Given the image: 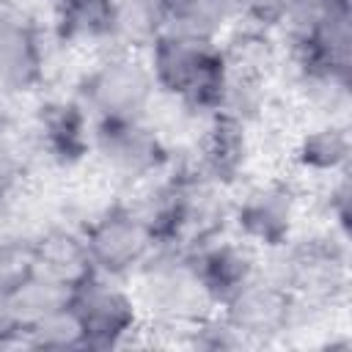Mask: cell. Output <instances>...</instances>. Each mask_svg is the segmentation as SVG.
<instances>
[{"label": "cell", "instance_id": "9c48e42d", "mask_svg": "<svg viewBox=\"0 0 352 352\" xmlns=\"http://www.w3.org/2000/svg\"><path fill=\"white\" fill-rule=\"evenodd\" d=\"M280 270L270 275L286 286L294 297L327 300L344 283V253L333 239H305L297 245H283Z\"/></svg>", "mask_w": 352, "mask_h": 352}, {"label": "cell", "instance_id": "5bb4252c", "mask_svg": "<svg viewBox=\"0 0 352 352\" xmlns=\"http://www.w3.org/2000/svg\"><path fill=\"white\" fill-rule=\"evenodd\" d=\"M110 6V44L121 50L151 47L165 30L162 0H107Z\"/></svg>", "mask_w": 352, "mask_h": 352}, {"label": "cell", "instance_id": "277c9868", "mask_svg": "<svg viewBox=\"0 0 352 352\" xmlns=\"http://www.w3.org/2000/svg\"><path fill=\"white\" fill-rule=\"evenodd\" d=\"M69 308L88 349L118 346L138 324V300L102 272L85 275L69 289Z\"/></svg>", "mask_w": 352, "mask_h": 352}, {"label": "cell", "instance_id": "30bf717a", "mask_svg": "<svg viewBox=\"0 0 352 352\" xmlns=\"http://www.w3.org/2000/svg\"><path fill=\"white\" fill-rule=\"evenodd\" d=\"M297 198L283 182H267L253 187L236 206V226L248 245L278 250L292 242Z\"/></svg>", "mask_w": 352, "mask_h": 352}, {"label": "cell", "instance_id": "3957f363", "mask_svg": "<svg viewBox=\"0 0 352 352\" xmlns=\"http://www.w3.org/2000/svg\"><path fill=\"white\" fill-rule=\"evenodd\" d=\"M151 69L140 60L118 52L104 58L80 88V102L91 113L94 124L102 121H138L146 118V110L154 99Z\"/></svg>", "mask_w": 352, "mask_h": 352}, {"label": "cell", "instance_id": "9a60e30c", "mask_svg": "<svg viewBox=\"0 0 352 352\" xmlns=\"http://www.w3.org/2000/svg\"><path fill=\"white\" fill-rule=\"evenodd\" d=\"M33 258L38 275L66 289H72L74 283H80L85 275L94 272L82 236H72V234H50L41 242H33Z\"/></svg>", "mask_w": 352, "mask_h": 352}, {"label": "cell", "instance_id": "7a4b0ae2", "mask_svg": "<svg viewBox=\"0 0 352 352\" xmlns=\"http://www.w3.org/2000/svg\"><path fill=\"white\" fill-rule=\"evenodd\" d=\"M297 69L349 74L352 8L349 0H294L280 19Z\"/></svg>", "mask_w": 352, "mask_h": 352}, {"label": "cell", "instance_id": "d6986e66", "mask_svg": "<svg viewBox=\"0 0 352 352\" xmlns=\"http://www.w3.org/2000/svg\"><path fill=\"white\" fill-rule=\"evenodd\" d=\"M28 344L30 346H55V349H63V346H85L80 322L74 319L69 302L63 308L47 314L41 322H36L28 330Z\"/></svg>", "mask_w": 352, "mask_h": 352}, {"label": "cell", "instance_id": "2e32d148", "mask_svg": "<svg viewBox=\"0 0 352 352\" xmlns=\"http://www.w3.org/2000/svg\"><path fill=\"white\" fill-rule=\"evenodd\" d=\"M55 30L66 44H110L107 0H58Z\"/></svg>", "mask_w": 352, "mask_h": 352}, {"label": "cell", "instance_id": "8992f818", "mask_svg": "<svg viewBox=\"0 0 352 352\" xmlns=\"http://www.w3.org/2000/svg\"><path fill=\"white\" fill-rule=\"evenodd\" d=\"M94 148L104 168L129 184L154 179L168 162L165 143L143 118L94 124Z\"/></svg>", "mask_w": 352, "mask_h": 352}, {"label": "cell", "instance_id": "4fadbf2b", "mask_svg": "<svg viewBox=\"0 0 352 352\" xmlns=\"http://www.w3.org/2000/svg\"><path fill=\"white\" fill-rule=\"evenodd\" d=\"M248 165V135L245 124L214 113L201 143H198V160H195V173L212 182L214 187L231 184L242 176Z\"/></svg>", "mask_w": 352, "mask_h": 352}, {"label": "cell", "instance_id": "7c38bea8", "mask_svg": "<svg viewBox=\"0 0 352 352\" xmlns=\"http://www.w3.org/2000/svg\"><path fill=\"white\" fill-rule=\"evenodd\" d=\"M36 138L55 162H77L94 148V124L82 102H47L36 116Z\"/></svg>", "mask_w": 352, "mask_h": 352}, {"label": "cell", "instance_id": "e0dca14e", "mask_svg": "<svg viewBox=\"0 0 352 352\" xmlns=\"http://www.w3.org/2000/svg\"><path fill=\"white\" fill-rule=\"evenodd\" d=\"M162 19L165 30L214 38L231 19V8L226 0H162Z\"/></svg>", "mask_w": 352, "mask_h": 352}, {"label": "cell", "instance_id": "8fae6325", "mask_svg": "<svg viewBox=\"0 0 352 352\" xmlns=\"http://www.w3.org/2000/svg\"><path fill=\"white\" fill-rule=\"evenodd\" d=\"M248 242H228V239H209L192 248L190 267L212 300V305H223L239 286H245L256 275V256Z\"/></svg>", "mask_w": 352, "mask_h": 352}, {"label": "cell", "instance_id": "6da1fadb", "mask_svg": "<svg viewBox=\"0 0 352 352\" xmlns=\"http://www.w3.org/2000/svg\"><path fill=\"white\" fill-rule=\"evenodd\" d=\"M151 50V77L160 91L179 99L190 110L214 116L220 110L228 66L223 47L214 38H198L162 30Z\"/></svg>", "mask_w": 352, "mask_h": 352}, {"label": "cell", "instance_id": "ac0fdd59", "mask_svg": "<svg viewBox=\"0 0 352 352\" xmlns=\"http://www.w3.org/2000/svg\"><path fill=\"white\" fill-rule=\"evenodd\" d=\"M349 151H352V143H349L346 126L327 124V126H319L302 138L297 157L314 173H336L346 165Z\"/></svg>", "mask_w": 352, "mask_h": 352}, {"label": "cell", "instance_id": "52a82bcc", "mask_svg": "<svg viewBox=\"0 0 352 352\" xmlns=\"http://www.w3.org/2000/svg\"><path fill=\"white\" fill-rule=\"evenodd\" d=\"M223 322L245 341L278 336L292 324L297 297L272 278H250L223 305Z\"/></svg>", "mask_w": 352, "mask_h": 352}, {"label": "cell", "instance_id": "ffe728a7", "mask_svg": "<svg viewBox=\"0 0 352 352\" xmlns=\"http://www.w3.org/2000/svg\"><path fill=\"white\" fill-rule=\"evenodd\" d=\"M33 272H36L33 245H25L16 239L0 242V297L8 294L14 286H19Z\"/></svg>", "mask_w": 352, "mask_h": 352}, {"label": "cell", "instance_id": "ba28073f", "mask_svg": "<svg viewBox=\"0 0 352 352\" xmlns=\"http://www.w3.org/2000/svg\"><path fill=\"white\" fill-rule=\"evenodd\" d=\"M41 77L44 50L36 22L14 0H0V94H28Z\"/></svg>", "mask_w": 352, "mask_h": 352}, {"label": "cell", "instance_id": "5b68a950", "mask_svg": "<svg viewBox=\"0 0 352 352\" xmlns=\"http://www.w3.org/2000/svg\"><path fill=\"white\" fill-rule=\"evenodd\" d=\"M94 272L124 278L138 272L154 250V236L132 206H113L102 212L82 234Z\"/></svg>", "mask_w": 352, "mask_h": 352}, {"label": "cell", "instance_id": "44dd1931", "mask_svg": "<svg viewBox=\"0 0 352 352\" xmlns=\"http://www.w3.org/2000/svg\"><path fill=\"white\" fill-rule=\"evenodd\" d=\"M292 3L294 0H226V6L231 8V16H242L256 28L278 25Z\"/></svg>", "mask_w": 352, "mask_h": 352}]
</instances>
